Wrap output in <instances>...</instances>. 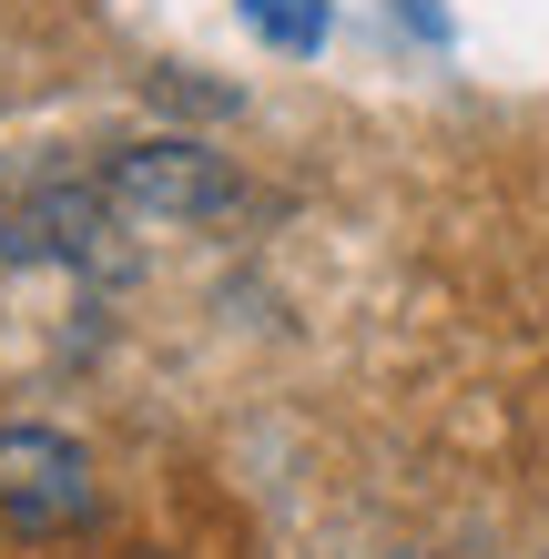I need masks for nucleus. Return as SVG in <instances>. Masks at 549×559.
I'll use <instances>...</instances> for the list:
<instances>
[{
	"mask_svg": "<svg viewBox=\"0 0 549 559\" xmlns=\"http://www.w3.org/2000/svg\"><path fill=\"white\" fill-rule=\"evenodd\" d=\"M112 204H122V214H153V224L214 214V204H224V174H214L193 143H153V153H122V163H112Z\"/></svg>",
	"mask_w": 549,
	"mask_h": 559,
	"instance_id": "obj_2",
	"label": "nucleus"
},
{
	"mask_svg": "<svg viewBox=\"0 0 549 559\" xmlns=\"http://www.w3.org/2000/svg\"><path fill=\"white\" fill-rule=\"evenodd\" d=\"M244 21L265 31L275 51H315L326 41V0H244Z\"/></svg>",
	"mask_w": 549,
	"mask_h": 559,
	"instance_id": "obj_3",
	"label": "nucleus"
},
{
	"mask_svg": "<svg viewBox=\"0 0 549 559\" xmlns=\"http://www.w3.org/2000/svg\"><path fill=\"white\" fill-rule=\"evenodd\" d=\"M92 519V457L51 427H0V530L11 539H51Z\"/></svg>",
	"mask_w": 549,
	"mask_h": 559,
	"instance_id": "obj_1",
	"label": "nucleus"
}]
</instances>
